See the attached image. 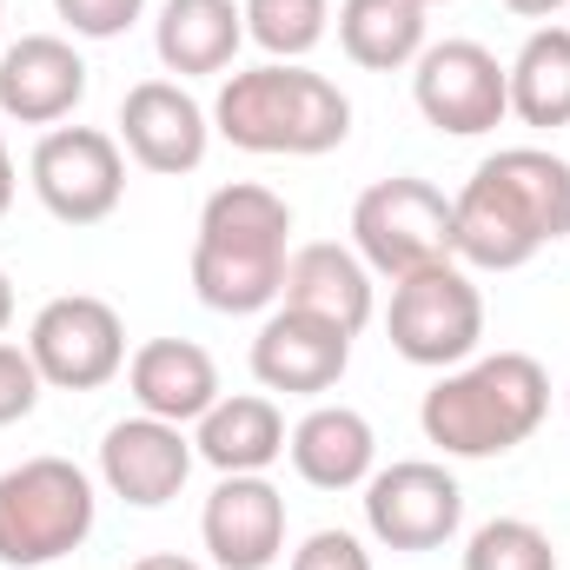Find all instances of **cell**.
Wrapping results in <instances>:
<instances>
[{"instance_id":"1","label":"cell","mask_w":570,"mask_h":570,"mask_svg":"<svg viewBox=\"0 0 570 570\" xmlns=\"http://www.w3.org/2000/svg\"><path fill=\"white\" fill-rule=\"evenodd\" d=\"M558 239H570V159L551 146H498L451 199L464 273H518Z\"/></svg>"},{"instance_id":"2","label":"cell","mask_w":570,"mask_h":570,"mask_svg":"<svg viewBox=\"0 0 570 570\" xmlns=\"http://www.w3.org/2000/svg\"><path fill=\"white\" fill-rule=\"evenodd\" d=\"M285 259H292V206L259 179H233L199 206L193 239V292L199 305L246 318L279 305Z\"/></svg>"},{"instance_id":"3","label":"cell","mask_w":570,"mask_h":570,"mask_svg":"<svg viewBox=\"0 0 570 570\" xmlns=\"http://www.w3.org/2000/svg\"><path fill=\"white\" fill-rule=\"evenodd\" d=\"M213 134L239 153H266V159L279 153L318 159L352 140V100L338 94V80L312 73L305 60H266V67L226 73L213 100Z\"/></svg>"},{"instance_id":"4","label":"cell","mask_w":570,"mask_h":570,"mask_svg":"<svg viewBox=\"0 0 570 570\" xmlns=\"http://www.w3.org/2000/svg\"><path fill=\"white\" fill-rule=\"evenodd\" d=\"M551 412V372L531 352H484L451 365L419 405V425L444 458H504Z\"/></svg>"},{"instance_id":"5","label":"cell","mask_w":570,"mask_h":570,"mask_svg":"<svg viewBox=\"0 0 570 570\" xmlns=\"http://www.w3.org/2000/svg\"><path fill=\"white\" fill-rule=\"evenodd\" d=\"M94 518H100V498L73 458L40 451L0 471V564L7 570L60 564L94 538Z\"/></svg>"},{"instance_id":"6","label":"cell","mask_w":570,"mask_h":570,"mask_svg":"<svg viewBox=\"0 0 570 570\" xmlns=\"http://www.w3.org/2000/svg\"><path fill=\"white\" fill-rule=\"evenodd\" d=\"M385 332H392V352L405 365L451 372V365L478 358V345H484V292L458 259L405 273V279H392Z\"/></svg>"},{"instance_id":"7","label":"cell","mask_w":570,"mask_h":570,"mask_svg":"<svg viewBox=\"0 0 570 570\" xmlns=\"http://www.w3.org/2000/svg\"><path fill=\"white\" fill-rule=\"evenodd\" d=\"M352 253L385 279L458 259L451 253V199L419 173H392V179L365 186L352 206Z\"/></svg>"},{"instance_id":"8","label":"cell","mask_w":570,"mask_h":570,"mask_svg":"<svg viewBox=\"0 0 570 570\" xmlns=\"http://www.w3.org/2000/svg\"><path fill=\"white\" fill-rule=\"evenodd\" d=\"M27 352L53 392H100L127 372V325L94 292H60L33 312Z\"/></svg>"},{"instance_id":"9","label":"cell","mask_w":570,"mask_h":570,"mask_svg":"<svg viewBox=\"0 0 570 570\" xmlns=\"http://www.w3.org/2000/svg\"><path fill=\"white\" fill-rule=\"evenodd\" d=\"M27 179L60 226H100L127 199V146L100 127H53L33 146Z\"/></svg>"},{"instance_id":"10","label":"cell","mask_w":570,"mask_h":570,"mask_svg":"<svg viewBox=\"0 0 570 570\" xmlns=\"http://www.w3.org/2000/svg\"><path fill=\"white\" fill-rule=\"evenodd\" d=\"M412 100L425 127L451 140H478L511 114V73L484 40H431L412 60Z\"/></svg>"},{"instance_id":"11","label":"cell","mask_w":570,"mask_h":570,"mask_svg":"<svg viewBox=\"0 0 570 570\" xmlns=\"http://www.w3.org/2000/svg\"><path fill=\"white\" fill-rule=\"evenodd\" d=\"M464 524V491L444 464L431 458H399L365 478V531L385 551H438Z\"/></svg>"},{"instance_id":"12","label":"cell","mask_w":570,"mask_h":570,"mask_svg":"<svg viewBox=\"0 0 570 570\" xmlns=\"http://www.w3.org/2000/svg\"><path fill=\"white\" fill-rule=\"evenodd\" d=\"M127 159L159 173V179H179V173H199L206 146H213V114L179 87V80H140L127 87L120 100V134Z\"/></svg>"},{"instance_id":"13","label":"cell","mask_w":570,"mask_h":570,"mask_svg":"<svg viewBox=\"0 0 570 570\" xmlns=\"http://www.w3.org/2000/svg\"><path fill=\"white\" fill-rule=\"evenodd\" d=\"M193 438L186 425H166V419H120V425H107L100 438V484L120 498V504H134V511H159V504H173L179 491H186V478H193Z\"/></svg>"},{"instance_id":"14","label":"cell","mask_w":570,"mask_h":570,"mask_svg":"<svg viewBox=\"0 0 570 570\" xmlns=\"http://www.w3.org/2000/svg\"><path fill=\"white\" fill-rule=\"evenodd\" d=\"M345 365H352V332L292 305H273L253 338V379L285 399H325L345 379Z\"/></svg>"},{"instance_id":"15","label":"cell","mask_w":570,"mask_h":570,"mask_svg":"<svg viewBox=\"0 0 570 570\" xmlns=\"http://www.w3.org/2000/svg\"><path fill=\"white\" fill-rule=\"evenodd\" d=\"M199 538L219 570H273L285 558V498L266 471L246 478H219L206 511H199Z\"/></svg>"},{"instance_id":"16","label":"cell","mask_w":570,"mask_h":570,"mask_svg":"<svg viewBox=\"0 0 570 570\" xmlns=\"http://www.w3.org/2000/svg\"><path fill=\"white\" fill-rule=\"evenodd\" d=\"M87 100V60L60 33H20L0 53V114L20 127H60Z\"/></svg>"},{"instance_id":"17","label":"cell","mask_w":570,"mask_h":570,"mask_svg":"<svg viewBox=\"0 0 570 570\" xmlns=\"http://www.w3.org/2000/svg\"><path fill=\"white\" fill-rule=\"evenodd\" d=\"M127 392L146 419L166 425H199L219 405V365L199 338H146L127 358Z\"/></svg>"},{"instance_id":"18","label":"cell","mask_w":570,"mask_h":570,"mask_svg":"<svg viewBox=\"0 0 570 570\" xmlns=\"http://www.w3.org/2000/svg\"><path fill=\"white\" fill-rule=\"evenodd\" d=\"M279 305H292V312H312V318H325V325H338V332H352V338H358V332L372 325V312H379L372 266H365L352 246H332V239L298 246V253L285 259Z\"/></svg>"},{"instance_id":"19","label":"cell","mask_w":570,"mask_h":570,"mask_svg":"<svg viewBox=\"0 0 570 570\" xmlns=\"http://www.w3.org/2000/svg\"><path fill=\"white\" fill-rule=\"evenodd\" d=\"M285 451H292V471L312 491H358L379 471V431H372L365 412H352V405H312L292 425Z\"/></svg>"},{"instance_id":"20","label":"cell","mask_w":570,"mask_h":570,"mask_svg":"<svg viewBox=\"0 0 570 570\" xmlns=\"http://www.w3.org/2000/svg\"><path fill=\"white\" fill-rule=\"evenodd\" d=\"M246 47V13L239 0H166L153 20V53L166 73L199 80V73H226L233 53Z\"/></svg>"},{"instance_id":"21","label":"cell","mask_w":570,"mask_h":570,"mask_svg":"<svg viewBox=\"0 0 570 570\" xmlns=\"http://www.w3.org/2000/svg\"><path fill=\"white\" fill-rule=\"evenodd\" d=\"M285 412L266 392H239V399H219L199 431H193V451L219 471V478H246V471H273L285 458Z\"/></svg>"},{"instance_id":"22","label":"cell","mask_w":570,"mask_h":570,"mask_svg":"<svg viewBox=\"0 0 570 570\" xmlns=\"http://www.w3.org/2000/svg\"><path fill=\"white\" fill-rule=\"evenodd\" d=\"M425 7L419 0H345L338 7V47L365 73H399L425 53Z\"/></svg>"},{"instance_id":"23","label":"cell","mask_w":570,"mask_h":570,"mask_svg":"<svg viewBox=\"0 0 570 570\" xmlns=\"http://www.w3.org/2000/svg\"><path fill=\"white\" fill-rule=\"evenodd\" d=\"M504 73H511V114L524 127H538V134L570 127V27L544 20Z\"/></svg>"},{"instance_id":"24","label":"cell","mask_w":570,"mask_h":570,"mask_svg":"<svg viewBox=\"0 0 570 570\" xmlns=\"http://www.w3.org/2000/svg\"><path fill=\"white\" fill-rule=\"evenodd\" d=\"M239 13L246 40L266 47L273 60H305L332 27V0H239Z\"/></svg>"},{"instance_id":"25","label":"cell","mask_w":570,"mask_h":570,"mask_svg":"<svg viewBox=\"0 0 570 570\" xmlns=\"http://www.w3.org/2000/svg\"><path fill=\"white\" fill-rule=\"evenodd\" d=\"M464 570H558V551L538 524L524 518H491L471 531L464 544Z\"/></svg>"},{"instance_id":"26","label":"cell","mask_w":570,"mask_h":570,"mask_svg":"<svg viewBox=\"0 0 570 570\" xmlns=\"http://www.w3.org/2000/svg\"><path fill=\"white\" fill-rule=\"evenodd\" d=\"M40 392H47V379H40L33 352L0 338V425H20V419H33Z\"/></svg>"},{"instance_id":"27","label":"cell","mask_w":570,"mask_h":570,"mask_svg":"<svg viewBox=\"0 0 570 570\" xmlns=\"http://www.w3.org/2000/svg\"><path fill=\"white\" fill-rule=\"evenodd\" d=\"M53 13L80 33V40H120L146 13V0H53Z\"/></svg>"},{"instance_id":"28","label":"cell","mask_w":570,"mask_h":570,"mask_svg":"<svg viewBox=\"0 0 570 570\" xmlns=\"http://www.w3.org/2000/svg\"><path fill=\"white\" fill-rule=\"evenodd\" d=\"M285 570H372V551H365V538H352V531H312V538L292 551Z\"/></svg>"},{"instance_id":"29","label":"cell","mask_w":570,"mask_h":570,"mask_svg":"<svg viewBox=\"0 0 570 570\" xmlns=\"http://www.w3.org/2000/svg\"><path fill=\"white\" fill-rule=\"evenodd\" d=\"M127 570H206V564H193V558H179V551H153V558H134Z\"/></svg>"},{"instance_id":"30","label":"cell","mask_w":570,"mask_h":570,"mask_svg":"<svg viewBox=\"0 0 570 570\" xmlns=\"http://www.w3.org/2000/svg\"><path fill=\"white\" fill-rule=\"evenodd\" d=\"M13 153H7V134H0V219H7V206H13Z\"/></svg>"},{"instance_id":"31","label":"cell","mask_w":570,"mask_h":570,"mask_svg":"<svg viewBox=\"0 0 570 570\" xmlns=\"http://www.w3.org/2000/svg\"><path fill=\"white\" fill-rule=\"evenodd\" d=\"M504 7H511L518 20H551V13H558L564 0H504Z\"/></svg>"},{"instance_id":"32","label":"cell","mask_w":570,"mask_h":570,"mask_svg":"<svg viewBox=\"0 0 570 570\" xmlns=\"http://www.w3.org/2000/svg\"><path fill=\"white\" fill-rule=\"evenodd\" d=\"M7 325H13V279L0 273V338H7Z\"/></svg>"},{"instance_id":"33","label":"cell","mask_w":570,"mask_h":570,"mask_svg":"<svg viewBox=\"0 0 570 570\" xmlns=\"http://www.w3.org/2000/svg\"><path fill=\"white\" fill-rule=\"evenodd\" d=\"M419 7H425V13H431V7H444V0H419Z\"/></svg>"},{"instance_id":"34","label":"cell","mask_w":570,"mask_h":570,"mask_svg":"<svg viewBox=\"0 0 570 570\" xmlns=\"http://www.w3.org/2000/svg\"><path fill=\"white\" fill-rule=\"evenodd\" d=\"M564 399H570V392H564Z\"/></svg>"}]
</instances>
